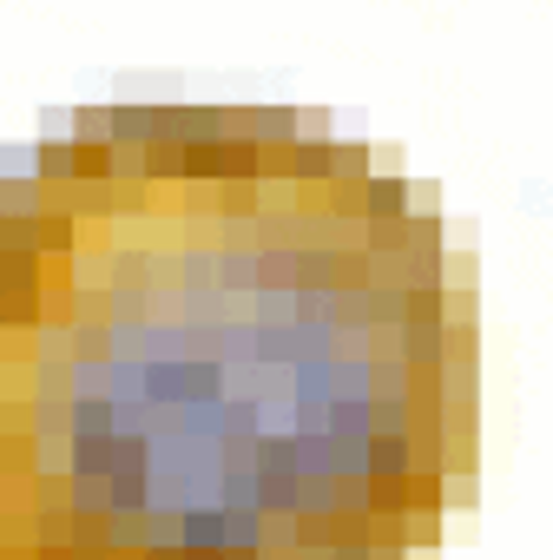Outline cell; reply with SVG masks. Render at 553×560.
Here are the masks:
<instances>
[{"mask_svg":"<svg viewBox=\"0 0 553 560\" xmlns=\"http://www.w3.org/2000/svg\"><path fill=\"white\" fill-rule=\"evenodd\" d=\"M237 132L257 152H291L297 145V106H237Z\"/></svg>","mask_w":553,"mask_h":560,"instance_id":"obj_1","label":"cell"},{"mask_svg":"<svg viewBox=\"0 0 553 560\" xmlns=\"http://www.w3.org/2000/svg\"><path fill=\"white\" fill-rule=\"evenodd\" d=\"M409 218V178L402 172H369L363 185V224H402Z\"/></svg>","mask_w":553,"mask_h":560,"instance_id":"obj_2","label":"cell"},{"mask_svg":"<svg viewBox=\"0 0 553 560\" xmlns=\"http://www.w3.org/2000/svg\"><path fill=\"white\" fill-rule=\"evenodd\" d=\"M119 468V435H67V475L73 481H106Z\"/></svg>","mask_w":553,"mask_h":560,"instance_id":"obj_3","label":"cell"},{"mask_svg":"<svg viewBox=\"0 0 553 560\" xmlns=\"http://www.w3.org/2000/svg\"><path fill=\"white\" fill-rule=\"evenodd\" d=\"M47 205H54V191H47L34 172H8V178H0V218H27V224H40Z\"/></svg>","mask_w":553,"mask_h":560,"instance_id":"obj_4","label":"cell"},{"mask_svg":"<svg viewBox=\"0 0 553 560\" xmlns=\"http://www.w3.org/2000/svg\"><path fill=\"white\" fill-rule=\"evenodd\" d=\"M363 468H369V481H409V468H415L409 435H369L363 442Z\"/></svg>","mask_w":553,"mask_h":560,"instance_id":"obj_5","label":"cell"},{"mask_svg":"<svg viewBox=\"0 0 553 560\" xmlns=\"http://www.w3.org/2000/svg\"><path fill=\"white\" fill-rule=\"evenodd\" d=\"M323 435L330 442H369V396H330L323 402Z\"/></svg>","mask_w":553,"mask_h":560,"instance_id":"obj_6","label":"cell"},{"mask_svg":"<svg viewBox=\"0 0 553 560\" xmlns=\"http://www.w3.org/2000/svg\"><path fill=\"white\" fill-rule=\"evenodd\" d=\"M34 178H40L47 191H67V185H73V145H67V132H47V139L34 145Z\"/></svg>","mask_w":553,"mask_h":560,"instance_id":"obj_7","label":"cell"},{"mask_svg":"<svg viewBox=\"0 0 553 560\" xmlns=\"http://www.w3.org/2000/svg\"><path fill=\"white\" fill-rule=\"evenodd\" d=\"M291 291H297L291 250H257V291H250V298H291Z\"/></svg>","mask_w":553,"mask_h":560,"instance_id":"obj_8","label":"cell"},{"mask_svg":"<svg viewBox=\"0 0 553 560\" xmlns=\"http://www.w3.org/2000/svg\"><path fill=\"white\" fill-rule=\"evenodd\" d=\"M217 185H257V145L244 132H231L217 145Z\"/></svg>","mask_w":553,"mask_h":560,"instance_id":"obj_9","label":"cell"},{"mask_svg":"<svg viewBox=\"0 0 553 560\" xmlns=\"http://www.w3.org/2000/svg\"><path fill=\"white\" fill-rule=\"evenodd\" d=\"M67 435H113V402L106 396L67 402Z\"/></svg>","mask_w":553,"mask_h":560,"instance_id":"obj_10","label":"cell"},{"mask_svg":"<svg viewBox=\"0 0 553 560\" xmlns=\"http://www.w3.org/2000/svg\"><path fill=\"white\" fill-rule=\"evenodd\" d=\"M67 126H73V132H67V145H93V152H106V145H113V132H106V106H80Z\"/></svg>","mask_w":553,"mask_h":560,"instance_id":"obj_11","label":"cell"},{"mask_svg":"<svg viewBox=\"0 0 553 560\" xmlns=\"http://www.w3.org/2000/svg\"><path fill=\"white\" fill-rule=\"evenodd\" d=\"M402 540H409V553H435V547H442V514L402 508Z\"/></svg>","mask_w":553,"mask_h":560,"instance_id":"obj_12","label":"cell"},{"mask_svg":"<svg viewBox=\"0 0 553 560\" xmlns=\"http://www.w3.org/2000/svg\"><path fill=\"white\" fill-rule=\"evenodd\" d=\"M409 508V481H369V514H402Z\"/></svg>","mask_w":553,"mask_h":560,"instance_id":"obj_13","label":"cell"},{"mask_svg":"<svg viewBox=\"0 0 553 560\" xmlns=\"http://www.w3.org/2000/svg\"><path fill=\"white\" fill-rule=\"evenodd\" d=\"M474 494H481V488H474V475H442V514H448V508H461V514H468V508H474Z\"/></svg>","mask_w":553,"mask_h":560,"instance_id":"obj_14","label":"cell"},{"mask_svg":"<svg viewBox=\"0 0 553 560\" xmlns=\"http://www.w3.org/2000/svg\"><path fill=\"white\" fill-rule=\"evenodd\" d=\"M330 126H337V119H330L323 106H297V139H337Z\"/></svg>","mask_w":553,"mask_h":560,"instance_id":"obj_15","label":"cell"},{"mask_svg":"<svg viewBox=\"0 0 553 560\" xmlns=\"http://www.w3.org/2000/svg\"><path fill=\"white\" fill-rule=\"evenodd\" d=\"M323 560H369V547H330Z\"/></svg>","mask_w":553,"mask_h":560,"instance_id":"obj_16","label":"cell"},{"mask_svg":"<svg viewBox=\"0 0 553 560\" xmlns=\"http://www.w3.org/2000/svg\"><path fill=\"white\" fill-rule=\"evenodd\" d=\"M369 560H409V547H369Z\"/></svg>","mask_w":553,"mask_h":560,"instance_id":"obj_17","label":"cell"},{"mask_svg":"<svg viewBox=\"0 0 553 560\" xmlns=\"http://www.w3.org/2000/svg\"><path fill=\"white\" fill-rule=\"evenodd\" d=\"M0 527H8V514H0Z\"/></svg>","mask_w":553,"mask_h":560,"instance_id":"obj_18","label":"cell"}]
</instances>
